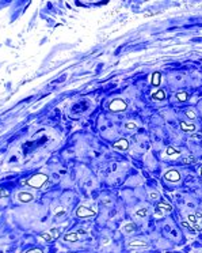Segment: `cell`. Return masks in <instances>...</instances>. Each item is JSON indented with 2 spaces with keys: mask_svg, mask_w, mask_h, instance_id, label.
<instances>
[{
  "mask_svg": "<svg viewBox=\"0 0 202 253\" xmlns=\"http://www.w3.org/2000/svg\"><path fill=\"white\" fill-rule=\"evenodd\" d=\"M46 181H48V177H46L45 174H42V173H38V174L31 176L30 178H27V180H23V181H22V184L38 189V188H42V186L45 185Z\"/></svg>",
  "mask_w": 202,
  "mask_h": 253,
  "instance_id": "1",
  "label": "cell"
},
{
  "mask_svg": "<svg viewBox=\"0 0 202 253\" xmlns=\"http://www.w3.org/2000/svg\"><path fill=\"white\" fill-rule=\"evenodd\" d=\"M60 231L61 229H58V227H56V229H52L50 231H46V233H42L39 234V239L43 242H50L53 241V239L58 238V235H60Z\"/></svg>",
  "mask_w": 202,
  "mask_h": 253,
  "instance_id": "2",
  "label": "cell"
},
{
  "mask_svg": "<svg viewBox=\"0 0 202 253\" xmlns=\"http://www.w3.org/2000/svg\"><path fill=\"white\" fill-rule=\"evenodd\" d=\"M187 220L197 231L202 229V216H201L200 212H197V214H190L187 216Z\"/></svg>",
  "mask_w": 202,
  "mask_h": 253,
  "instance_id": "3",
  "label": "cell"
},
{
  "mask_svg": "<svg viewBox=\"0 0 202 253\" xmlns=\"http://www.w3.org/2000/svg\"><path fill=\"white\" fill-rule=\"evenodd\" d=\"M126 106H128V104H126L123 99H114V101H111V104L108 105V108H110L111 112H122L126 109Z\"/></svg>",
  "mask_w": 202,
  "mask_h": 253,
  "instance_id": "4",
  "label": "cell"
},
{
  "mask_svg": "<svg viewBox=\"0 0 202 253\" xmlns=\"http://www.w3.org/2000/svg\"><path fill=\"white\" fill-rule=\"evenodd\" d=\"M76 215L79 218H91V216H95L96 215V211L91 210V208H87L84 205H80L76 210Z\"/></svg>",
  "mask_w": 202,
  "mask_h": 253,
  "instance_id": "5",
  "label": "cell"
},
{
  "mask_svg": "<svg viewBox=\"0 0 202 253\" xmlns=\"http://www.w3.org/2000/svg\"><path fill=\"white\" fill-rule=\"evenodd\" d=\"M164 178L167 181H171V182H178L181 180V174H179L178 170H168L164 174Z\"/></svg>",
  "mask_w": 202,
  "mask_h": 253,
  "instance_id": "6",
  "label": "cell"
},
{
  "mask_svg": "<svg viewBox=\"0 0 202 253\" xmlns=\"http://www.w3.org/2000/svg\"><path fill=\"white\" fill-rule=\"evenodd\" d=\"M16 199L22 203H29L33 200V195L29 192H19V193H16Z\"/></svg>",
  "mask_w": 202,
  "mask_h": 253,
  "instance_id": "7",
  "label": "cell"
},
{
  "mask_svg": "<svg viewBox=\"0 0 202 253\" xmlns=\"http://www.w3.org/2000/svg\"><path fill=\"white\" fill-rule=\"evenodd\" d=\"M114 147L117 150H121V151H125V150L129 148V142L126 139H119L114 143Z\"/></svg>",
  "mask_w": 202,
  "mask_h": 253,
  "instance_id": "8",
  "label": "cell"
},
{
  "mask_svg": "<svg viewBox=\"0 0 202 253\" xmlns=\"http://www.w3.org/2000/svg\"><path fill=\"white\" fill-rule=\"evenodd\" d=\"M79 238H80L79 233H68L64 235V239L68 242H76V241H79Z\"/></svg>",
  "mask_w": 202,
  "mask_h": 253,
  "instance_id": "9",
  "label": "cell"
},
{
  "mask_svg": "<svg viewBox=\"0 0 202 253\" xmlns=\"http://www.w3.org/2000/svg\"><path fill=\"white\" fill-rule=\"evenodd\" d=\"M164 98H166V93H164L163 90L152 93V99H153V101H163Z\"/></svg>",
  "mask_w": 202,
  "mask_h": 253,
  "instance_id": "10",
  "label": "cell"
},
{
  "mask_svg": "<svg viewBox=\"0 0 202 253\" xmlns=\"http://www.w3.org/2000/svg\"><path fill=\"white\" fill-rule=\"evenodd\" d=\"M129 246H130V248H147L148 243L144 242V241H137V239H133V241L129 242Z\"/></svg>",
  "mask_w": 202,
  "mask_h": 253,
  "instance_id": "11",
  "label": "cell"
},
{
  "mask_svg": "<svg viewBox=\"0 0 202 253\" xmlns=\"http://www.w3.org/2000/svg\"><path fill=\"white\" fill-rule=\"evenodd\" d=\"M160 82H161V75H160V72H153V74H152V80H151V83L153 84V86H159Z\"/></svg>",
  "mask_w": 202,
  "mask_h": 253,
  "instance_id": "12",
  "label": "cell"
},
{
  "mask_svg": "<svg viewBox=\"0 0 202 253\" xmlns=\"http://www.w3.org/2000/svg\"><path fill=\"white\" fill-rule=\"evenodd\" d=\"M181 129L182 131H189V132H191V131H195V125L193 123H181Z\"/></svg>",
  "mask_w": 202,
  "mask_h": 253,
  "instance_id": "13",
  "label": "cell"
},
{
  "mask_svg": "<svg viewBox=\"0 0 202 253\" xmlns=\"http://www.w3.org/2000/svg\"><path fill=\"white\" fill-rule=\"evenodd\" d=\"M157 208H160V210H163V211H171L172 210V205L168 204V203H166V201H161V203H159Z\"/></svg>",
  "mask_w": 202,
  "mask_h": 253,
  "instance_id": "14",
  "label": "cell"
},
{
  "mask_svg": "<svg viewBox=\"0 0 202 253\" xmlns=\"http://www.w3.org/2000/svg\"><path fill=\"white\" fill-rule=\"evenodd\" d=\"M176 98H178V101H181V102H185V101H187V98H189V94L186 91H181V93H178L176 94Z\"/></svg>",
  "mask_w": 202,
  "mask_h": 253,
  "instance_id": "15",
  "label": "cell"
},
{
  "mask_svg": "<svg viewBox=\"0 0 202 253\" xmlns=\"http://www.w3.org/2000/svg\"><path fill=\"white\" fill-rule=\"evenodd\" d=\"M136 230V226L133 223H128L126 226H123V231H125L126 234H130V233H133Z\"/></svg>",
  "mask_w": 202,
  "mask_h": 253,
  "instance_id": "16",
  "label": "cell"
},
{
  "mask_svg": "<svg viewBox=\"0 0 202 253\" xmlns=\"http://www.w3.org/2000/svg\"><path fill=\"white\" fill-rule=\"evenodd\" d=\"M147 215H148L147 208H140V210L136 211V216H138V218H145Z\"/></svg>",
  "mask_w": 202,
  "mask_h": 253,
  "instance_id": "17",
  "label": "cell"
},
{
  "mask_svg": "<svg viewBox=\"0 0 202 253\" xmlns=\"http://www.w3.org/2000/svg\"><path fill=\"white\" fill-rule=\"evenodd\" d=\"M182 226H183V227H186V229H189V231H190V233H193V234H195V233H197V230H195L194 227H193V226H191L190 223H189L187 220H183V222H182Z\"/></svg>",
  "mask_w": 202,
  "mask_h": 253,
  "instance_id": "18",
  "label": "cell"
},
{
  "mask_svg": "<svg viewBox=\"0 0 202 253\" xmlns=\"http://www.w3.org/2000/svg\"><path fill=\"white\" fill-rule=\"evenodd\" d=\"M166 152H167V155H171V157H178L179 155V151H176L174 147H167Z\"/></svg>",
  "mask_w": 202,
  "mask_h": 253,
  "instance_id": "19",
  "label": "cell"
},
{
  "mask_svg": "<svg viewBox=\"0 0 202 253\" xmlns=\"http://www.w3.org/2000/svg\"><path fill=\"white\" fill-rule=\"evenodd\" d=\"M125 128H126V129H129V131L136 129V128H137V123H133V121H129V123H126V124H125Z\"/></svg>",
  "mask_w": 202,
  "mask_h": 253,
  "instance_id": "20",
  "label": "cell"
},
{
  "mask_svg": "<svg viewBox=\"0 0 202 253\" xmlns=\"http://www.w3.org/2000/svg\"><path fill=\"white\" fill-rule=\"evenodd\" d=\"M186 116L189 118H191V120H194V118L197 117V114H195V112L193 110V109H189V110H186Z\"/></svg>",
  "mask_w": 202,
  "mask_h": 253,
  "instance_id": "21",
  "label": "cell"
},
{
  "mask_svg": "<svg viewBox=\"0 0 202 253\" xmlns=\"http://www.w3.org/2000/svg\"><path fill=\"white\" fill-rule=\"evenodd\" d=\"M182 162L183 163H193V162H195V158L194 157H185V158H182Z\"/></svg>",
  "mask_w": 202,
  "mask_h": 253,
  "instance_id": "22",
  "label": "cell"
},
{
  "mask_svg": "<svg viewBox=\"0 0 202 253\" xmlns=\"http://www.w3.org/2000/svg\"><path fill=\"white\" fill-rule=\"evenodd\" d=\"M149 197H151L152 200H159L160 196H159V193H157V192H149Z\"/></svg>",
  "mask_w": 202,
  "mask_h": 253,
  "instance_id": "23",
  "label": "cell"
},
{
  "mask_svg": "<svg viewBox=\"0 0 202 253\" xmlns=\"http://www.w3.org/2000/svg\"><path fill=\"white\" fill-rule=\"evenodd\" d=\"M10 193H8V190H4L0 188V197H5V196H8Z\"/></svg>",
  "mask_w": 202,
  "mask_h": 253,
  "instance_id": "24",
  "label": "cell"
},
{
  "mask_svg": "<svg viewBox=\"0 0 202 253\" xmlns=\"http://www.w3.org/2000/svg\"><path fill=\"white\" fill-rule=\"evenodd\" d=\"M56 214H57V215H63V214H65V210H64V208L63 207H58V208H56Z\"/></svg>",
  "mask_w": 202,
  "mask_h": 253,
  "instance_id": "25",
  "label": "cell"
},
{
  "mask_svg": "<svg viewBox=\"0 0 202 253\" xmlns=\"http://www.w3.org/2000/svg\"><path fill=\"white\" fill-rule=\"evenodd\" d=\"M26 253H43V252H42V249H30Z\"/></svg>",
  "mask_w": 202,
  "mask_h": 253,
  "instance_id": "26",
  "label": "cell"
},
{
  "mask_svg": "<svg viewBox=\"0 0 202 253\" xmlns=\"http://www.w3.org/2000/svg\"><path fill=\"white\" fill-rule=\"evenodd\" d=\"M156 215H159V216H161V215H163V212H161L160 208H156Z\"/></svg>",
  "mask_w": 202,
  "mask_h": 253,
  "instance_id": "27",
  "label": "cell"
},
{
  "mask_svg": "<svg viewBox=\"0 0 202 253\" xmlns=\"http://www.w3.org/2000/svg\"><path fill=\"white\" fill-rule=\"evenodd\" d=\"M191 137H193V139H201V136L200 135H195V133H193Z\"/></svg>",
  "mask_w": 202,
  "mask_h": 253,
  "instance_id": "28",
  "label": "cell"
},
{
  "mask_svg": "<svg viewBox=\"0 0 202 253\" xmlns=\"http://www.w3.org/2000/svg\"><path fill=\"white\" fill-rule=\"evenodd\" d=\"M198 171H200V176H201V177H202V166H201V167H200V170H198Z\"/></svg>",
  "mask_w": 202,
  "mask_h": 253,
  "instance_id": "29",
  "label": "cell"
}]
</instances>
